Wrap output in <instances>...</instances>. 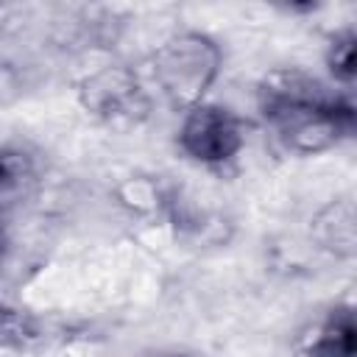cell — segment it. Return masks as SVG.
<instances>
[{"label":"cell","mask_w":357,"mask_h":357,"mask_svg":"<svg viewBox=\"0 0 357 357\" xmlns=\"http://www.w3.org/2000/svg\"><path fill=\"white\" fill-rule=\"evenodd\" d=\"M167 357H195V354H167Z\"/></svg>","instance_id":"obj_13"},{"label":"cell","mask_w":357,"mask_h":357,"mask_svg":"<svg viewBox=\"0 0 357 357\" xmlns=\"http://www.w3.org/2000/svg\"><path fill=\"white\" fill-rule=\"evenodd\" d=\"M335 95V89L301 67H273L257 84V109L265 126H273L307 109L326 106Z\"/></svg>","instance_id":"obj_5"},{"label":"cell","mask_w":357,"mask_h":357,"mask_svg":"<svg viewBox=\"0 0 357 357\" xmlns=\"http://www.w3.org/2000/svg\"><path fill=\"white\" fill-rule=\"evenodd\" d=\"M39 181V156L20 142L0 145V209L22 201Z\"/></svg>","instance_id":"obj_9"},{"label":"cell","mask_w":357,"mask_h":357,"mask_svg":"<svg viewBox=\"0 0 357 357\" xmlns=\"http://www.w3.org/2000/svg\"><path fill=\"white\" fill-rule=\"evenodd\" d=\"M11 251H14V234H11V223H8V209H0V271L6 268Z\"/></svg>","instance_id":"obj_12"},{"label":"cell","mask_w":357,"mask_h":357,"mask_svg":"<svg viewBox=\"0 0 357 357\" xmlns=\"http://www.w3.org/2000/svg\"><path fill=\"white\" fill-rule=\"evenodd\" d=\"M304 357H354L357 354V324L351 304L332 307L318 318L298 343Z\"/></svg>","instance_id":"obj_6"},{"label":"cell","mask_w":357,"mask_h":357,"mask_svg":"<svg viewBox=\"0 0 357 357\" xmlns=\"http://www.w3.org/2000/svg\"><path fill=\"white\" fill-rule=\"evenodd\" d=\"M114 201L139 220H167L176 187L151 173H131L114 184Z\"/></svg>","instance_id":"obj_8"},{"label":"cell","mask_w":357,"mask_h":357,"mask_svg":"<svg viewBox=\"0 0 357 357\" xmlns=\"http://www.w3.org/2000/svg\"><path fill=\"white\" fill-rule=\"evenodd\" d=\"M45 337V326L36 315L20 307L0 304V357H17Z\"/></svg>","instance_id":"obj_10"},{"label":"cell","mask_w":357,"mask_h":357,"mask_svg":"<svg viewBox=\"0 0 357 357\" xmlns=\"http://www.w3.org/2000/svg\"><path fill=\"white\" fill-rule=\"evenodd\" d=\"M151 78L159 95L176 112H187L206 100L209 89L220 78L223 70V50L220 45L204 31H176L148 59Z\"/></svg>","instance_id":"obj_1"},{"label":"cell","mask_w":357,"mask_h":357,"mask_svg":"<svg viewBox=\"0 0 357 357\" xmlns=\"http://www.w3.org/2000/svg\"><path fill=\"white\" fill-rule=\"evenodd\" d=\"M81 109L114 131L139 128L151 117V95L139 73L123 61H109L86 73L75 86Z\"/></svg>","instance_id":"obj_2"},{"label":"cell","mask_w":357,"mask_h":357,"mask_svg":"<svg viewBox=\"0 0 357 357\" xmlns=\"http://www.w3.org/2000/svg\"><path fill=\"white\" fill-rule=\"evenodd\" d=\"M248 142V123L220 103H198L181 112V123L176 131L178 151L209 170L229 167Z\"/></svg>","instance_id":"obj_3"},{"label":"cell","mask_w":357,"mask_h":357,"mask_svg":"<svg viewBox=\"0 0 357 357\" xmlns=\"http://www.w3.org/2000/svg\"><path fill=\"white\" fill-rule=\"evenodd\" d=\"M310 240L335 259H351L357 245L354 201L349 195L326 201L310 220Z\"/></svg>","instance_id":"obj_7"},{"label":"cell","mask_w":357,"mask_h":357,"mask_svg":"<svg viewBox=\"0 0 357 357\" xmlns=\"http://www.w3.org/2000/svg\"><path fill=\"white\" fill-rule=\"evenodd\" d=\"M324 64L329 70V75L343 84L351 86L354 75H357V36L354 28H340L329 36L326 50H324Z\"/></svg>","instance_id":"obj_11"},{"label":"cell","mask_w":357,"mask_h":357,"mask_svg":"<svg viewBox=\"0 0 357 357\" xmlns=\"http://www.w3.org/2000/svg\"><path fill=\"white\" fill-rule=\"evenodd\" d=\"M354 123H357V112H354L351 98L346 92H337L326 106L284 117L268 128L287 153L318 156L335 148L337 142H343L346 137H351Z\"/></svg>","instance_id":"obj_4"}]
</instances>
